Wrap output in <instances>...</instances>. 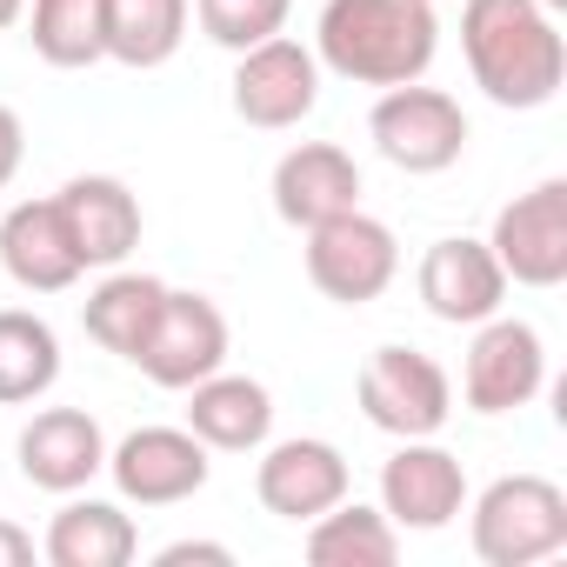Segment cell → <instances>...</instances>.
Returning a JSON list of instances; mask_svg holds the SVG:
<instances>
[{
	"mask_svg": "<svg viewBox=\"0 0 567 567\" xmlns=\"http://www.w3.org/2000/svg\"><path fill=\"white\" fill-rule=\"evenodd\" d=\"M321 101V61L315 48L288 41V34H274L260 48L240 54L234 68V114L260 134H280V127H301Z\"/></svg>",
	"mask_w": 567,
	"mask_h": 567,
	"instance_id": "52a82bcc",
	"label": "cell"
},
{
	"mask_svg": "<svg viewBox=\"0 0 567 567\" xmlns=\"http://www.w3.org/2000/svg\"><path fill=\"white\" fill-rule=\"evenodd\" d=\"M107 474L134 507H174L207 487V447L187 427H134L107 454Z\"/></svg>",
	"mask_w": 567,
	"mask_h": 567,
	"instance_id": "7c38bea8",
	"label": "cell"
},
{
	"mask_svg": "<svg viewBox=\"0 0 567 567\" xmlns=\"http://www.w3.org/2000/svg\"><path fill=\"white\" fill-rule=\"evenodd\" d=\"M134 547H141V534L114 501H68L41 540V554L54 567H127Z\"/></svg>",
	"mask_w": 567,
	"mask_h": 567,
	"instance_id": "ffe728a7",
	"label": "cell"
},
{
	"mask_svg": "<svg viewBox=\"0 0 567 567\" xmlns=\"http://www.w3.org/2000/svg\"><path fill=\"white\" fill-rule=\"evenodd\" d=\"M161 295H167V280H154V274H107L101 288L81 301V328H87V341H101L107 354L134 361V348H141L147 328H154Z\"/></svg>",
	"mask_w": 567,
	"mask_h": 567,
	"instance_id": "44dd1931",
	"label": "cell"
},
{
	"mask_svg": "<svg viewBox=\"0 0 567 567\" xmlns=\"http://www.w3.org/2000/svg\"><path fill=\"white\" fill-rule=\"evenodd\" d=\"M540 8H547V14H560V8H567V0H540Z\"/></svg>",
	"mask_w": 567,
	"mask_h": 567,
	"instance_id": "4dcf8cb0",
	"label": "cell"
},
{
	"mask_svg": "<svg viewBox=\"0 0 567 567\" xmlns=\"http://www.w3.org/2000/svg\"><path fill=\"white\" fill-rule=\"evenodd\" d=\"M467 507V474L447 447L434 441H401L381 467V514L394 527H414V534H434L447 527L454 514Z\"/></svg>",
	"mask_w": 567,
	"mask_h": 567,
	"instance_id": "4fadbf2b",
	"label": "cell"
},
{
	"mask_svg": "<svg viewBox=\"0 0 567 567\" xmlns=\"http://www.w3.org/2000/svg\"><path fill=\"white\" fill-rule=\"evenodd\" d=\"M567 547V494L547 474H501L474 501V554L487 567H534Z\"/></svg>",
	"mask_w": 567,
	"mask_h": 567,
	"instance_id": "3957f363",
	"label": "cell"
},
{
	"mask_svg": "<svg viewBox=\"0 0 567 567\" xmlns=\"http://www.w3.org/2000/svg\"><path fill=\"white\" fill-rule=\"evenodd\" d=\"M461 54L474 87L494 107H547L567 81V41L540 0H467L461 8Z\"/></svg>",
	"mask_w": 567,
	"mask_h": 567,
	"instance_id": "6da1fadb",
	"label": "cell"
},
{
	"mask_svg": "<svg viewBox=\"0 0 567 567\" xmlns=\"http://www.w3.org/2000/svg\"><path fill=\"white\" fill-rule=\"evenodd\" d=\"M361 414L394 441H434L454 414V381L421 348H374L361 368Z\"/></svg>",
	"mask_w": 567,
	"mask_h": 567,
	"instance_id": "5b68a950",
	"label": "cell"
},
{
	"mask_svg": "<svg viewBox=\"0 0 567 567\" xmlns=\"http://www.w3.org/2000/svg\"><path fill=\"white\" fill-rule=\"evenodd\" d=\"M21 8H28V0H0V28H14V21H21Z\"/></svg>",
	"mask_w": 567,
	"mask_h": 567,
	"instance_id": "f546056e",
	"label": "cell"
},
{
	"mask_svg": "<svg viewBox=\"0 0 567 567\" xmlns=\"http://www.w3.org/2000/svg\"><path fill=\"white\" fill-rule=\"evenodd\" d=\"M34 560V534L14 527V520H0V567H28Z\"/></svg>",
	"mask_w": 567,
	"mask_h": 567,
	"instance_id": "f1b7e54d",
	"label": "cell"
},
{
	"mask_svg": "<svg viewBox=\"0 0 567 567\" xmlns=\"http://www.w3.org/2000/svg\"><path fill=\"white\" fill-rule=\"evenodd\" d=\"M28 41L48 68L74 74V68L107 61V14H101V0H34Z\"/></svg>",
	"mask_w": 567,
	"mask_h": 567,
	"instance_id": "d4e9b609",
	"label": "cell"
},
{
	"mask_svg": "<svg viewBox=\"0 0 567 567\" xmlns=\"http://www.w3.org/2000/svg\"><path fill=\"white\" fill-rule=\"evenodd\" d=\"M501 295H507V274L494 260L487 240H467V234H447L421 254V301L434 321L447 328H481L487 315H501Z\"/></svg>",
	"mask_w": 567,
	"mask_h": 567,
	"instance_id": "8fae6325",
	"label": "cell"
},
{
	"mask_svg": "<svg viewBox=\"0 0 567 567\" xmlns=\"http://www.w3.org/2000/svg\"><path fill=\"white\" fill-rule=\"evenodd\" d=\"M107 467V434L87 408H41L21 427V474L41 494H81Z\"/></svg>",
	"mask_w": 567,
	"mask_h": 567,
	"instance_id": "2e32d148",
	"label": "cell"
},
{
	"mask_svg": "<svg viewBox=\"0 0 567 567\" xmlns=\"http://www.w3.org/2000/svg\"><path fill=\"white\" fill-rule=\"evenodd\" d=\"M254 494H260V507L280 514V520H315V514H328L334 501H348V461H341L334 441H315V434L280 441V447L260 454Z\"/></svg>",
	"mask_w": 567,
	"mask_h": 567,
	"instance_id": "5bb4252c",
	"label": "cell"
},
{
	"mask_svg": "<svg viewBox=\"0 0 567 567\" xmlns=\"http://www.w3.org/2000/svg\"><path fill=\"white\" fill-rule=\"evenodd\" d=\"M154 560H161V567H187V560H200V567H227L234 554H227L220 540H174V547H161Z\"/></svg>",
	"mask_w": 567,
	"mask_h": 567,
	"instance_id": "83f0119b",
	"label": "cell"
},
{
	"mask_svg": "<svg viewBox=\"0 0 567 567\" xmlns=\"http://www.w3.org/2000/svg\"><path fill=\"white\" fill-rule=\"evenodd\" d=\"M220 361H227V321H220V308H214L207 295L167 288L161 308H154L147 341L134 348V368H141L154 388H194V381H207Z\"/></svg>",
	"mask_w": 567,
	"mask_h": 567,
	"instance_id": "ba28073f",
	"label": "cell"
},
{
	"mask_svg": "<svg viewBox=\"0 0 567 567\" xmlns=\"http://www.w3.org/2000/svg\"><path fill=\"white\" fill-rule=\"evenodd\" d=\"M54 200L68 214L81 267H121L141 247V200H134L127 181H114V174H74Z\"/></svg>",
	"mask_w": 567,
	"mask_h": 567,
	"instance_id": "ac0fdd59",
	"label": "cell"
},
{
	"mask_svg": "<svg viewBox=\"0 0 567 567\" xmlns=\"http://www.w3.org/2000/svg\"><path fill=\"white\" fill-rule=\"evenodd\" d=\"M434 0H328L315 28V61L354 87H408L434 68Z\"/></svg>",
	"mask_w": 567,
	"mask_h": 567,
	"instance_id": "7a4b0ae2",
	"label": "cell"
},
{
	"mask_svg": "<svg viewBox=\"0 0 567 567\" xmlns=\"http://www.w3.org/2000/svg\"><path fill=\"white\" fill-rule=\"evenodd\" d=\"M61 381V341L41 315L0 308V408H28Z\"/></svg>",
	"mask_w": 567,
	"mask_h": 567,
	"instance_id": "7402d4cb",
	"label": "cell"
},
{
	"mask_svg": "<svg viewBox=\"0 0 567 567\" xmlns=\"http://www.w3.org/2000/svg\"><path fill=\"white\" fill-rule=\"evenodd\" d=\"M394 267H401L394 234L374 214H361V207L308 227V280L328 301H341V308H368L374 295H388Z\"/></svg>",
	"mask_w": 567,
	"mask_h": 567,
	"instance_id": "8992f818",
	"label": "cell"
},
{
	"mask_svg": "<svg viewBox=\"0 0 567 567\" xmlns=\"http://www.w3.org/2000/svg\"><path fill=\"white\" fill-rule=\"evenodd\" d=\"M0 267H8L28 295H61V288H74V280L87 274L54 194L8 207V220H0Z\"/></svg>",
	"mask_w": 567,
	"mask_h": 567,
	"instance_id": "e0dca14e",
	"label": "cell"
},
{
	"mask_svg": "<svg viewBox=\"0 0 567 567\" xmlns=\"http://www.w3.org/2000/svg\"><path fill=\"white\" fill-rule=\"evenodd\" d=\"M21 154H28V127H21L14 107H0V187L21 174Z\"/></svg>",
	"mask_w": 567,
	"mask_h": 567,
	"instance_id": "4316f807",
	"label": "cell"
},
{
	"mask_svg": "<svg viewBox=\"0 0 567 567\" xmlns=\"http://www.w3.org/2000/svg\"><path fill=\"white\" fill-rule=\"evenodd\" d=\"M368 134H374L388 167H401V174H447L461 161V147H467V114H461V101L447 87L408 81V87H388L374 101Z\"/></svg>",
	"mask_w": 567,
	"mask_h": 567,
	"instance_id": "277c9868",
	"label": "cell"
},
{
	"mask_svg": "<svg viewBox=\"0 0 567 567\" xmlns=\"http://www.w3.org/2000/svg\"><path fill=\"white\" fill-rule=\"evenodd\" d=\"M494 260L520 288H560L567 280V181H540L494 214Z\"/></svg>",
	"mask_w": 567,
	"mask_h": 567,
	"instance_id": "9c48e42d",
	"label": "cell"
},
{
	"mask_svg": "<svg viewBox=\"0 0 567 567\" xmlns=\"http://www.w3.org/2000/svg\"><path fill=\"white\" fill-rule=\"evenodd\" d=\"M288 8L295 0H194L200 14V34L227 54H247L260 41H274L280 28H288Z\"/></svg>",
	"mask_w": 567,
	"mask_h": 567,
	"instance_id": "484cf974",
	"label": "cell"
},
{
	"mask_svg": "<svg viewBox=\"0 0 567 567\" xmlns=\"http://www.w3.org/2000/svg\"><path fill=\"white\" fill-rule=\"evenodd\" d=\"M107 14V61L161 68L187 41V0H101Z\"/></svg>",
	"mask_w": 567,
	"mask_h": 567,
	"instance_id": "603a6c76",
	"label": "cell"
},
{
	"mask_svg": "<svg viewBox=\"0 0 567 567\" xmlns=\"http://www.w3.org/2000/svg\"><path fill=\"white\" fill-rule=\"evenodd\" d=\"M187 394H194V401H187V434H194L200 447L247 454V447H260L267 427H274V401H267V388L247 381V374H220V368H214V374L194 381Z\"/></svg>",
	"mask_w": 567,
	"mask_h": 567,
	"instance_id": "d6986e66",
	"label": "cell"
},
{
	"mask_svg": "<svg viewBox=\"0 0 567 567\" xmlns=\"http://www.w3.org/2000/svg\"><path fill=\"white\" fill-rule=\"evenodd\" d=\"M394 554H401V534L381 507L334 501L328 514L308 520V560L315 567H388Z\"/></svg>",
	"mask_w": 567,
	"mask_h": 567,
	"instance_id": "cb8c5ba5",
	"label": "cell"
},
{
	"mask_svg": "<svg viewBox=\"0 0 567 567\" xmlns=\"http://www.w3.org/2000/svg\"><path fill=\"white\" fill-rule=\"evenodd\" d=\"M547 381V354H540V334L527 321H501L487 315L474 348H467V368H461V394L474 414H514L540 394Z\"/></svg>",
	"mask_w": 567,
	"mask_h": 567,
	"instance_id": "30bf717a",
	"label": "cell"
},
{
	"mask_svg": "<svg viewBox=\"0 0 567 567\" xmlns=\"http://www.w3.org/2000/svg\"><path fill=\"white\" fill-rule=\"evenodd\" d=\"M348 207H361V167H354L348 147L301 141V147L280 154V167H274V214L288 227L308 234V227H321V220H334Z\"/></svg>",
	"mask_w": 567,
	"mask_h": 567,
	"instance_id": "9a60e30c",
	"label": "cell"
}]
</instances>
